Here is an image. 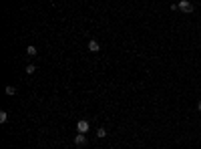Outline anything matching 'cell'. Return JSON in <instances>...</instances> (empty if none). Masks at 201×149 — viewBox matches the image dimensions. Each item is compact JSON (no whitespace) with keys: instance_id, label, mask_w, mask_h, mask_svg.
Listing matches in <instances>:
<instances>
[{"instance_id":"277c9868","label":"cell","mask_w":201,"mask_h":149,"mask_svg":"<svg viewBox=\"0 0 201 149\" xmlns=\"http://www.w3.org/2000/svg\"><path fill=\"white\" fill-rule=\"evenodd\" d=\"M74 143H76V145H87V137H85V133H79V135L74 137Z\"/></svg>"},{"instance_id":"6da1fadb","label":"cell","mask_w":201,"mask_h":149,"mask_svg":"<svg viewBox=\"0 0 201 149\" xmlns=\"http://www.w3.org/2000/svg\"><path fill=\"white\" fill-rule=\"evenodd\" d=\"M179 10L181 12H193V4L187 2V0H181L179 2Z\"/></svg>"},{"instance_id":"30bf717a","label":"cell","mask_w":201,"mask_h":149,"mask_svg":"<svg viewBox=\"0 0 201 149\" xmlns=\"http://www.w3.org/2000/svg\"><path fill=\"white\" fill-rule=\"evenodd\" d=\"M197 109H199V111H201V101H199V103H197Z\"/></svg>"},{"instance_id":"52a82bcc","label":"cell","mask_w":201,"mask_h":149,"mask_svg":"<svg viewBox=\"0 0 201 149\" xmlns=\"http://www.w3.org/2000/svg\"><path fill=\"white\" fill-rule=\"evenodd\" d=\"M8 121V113L6 111H0V123H6Z\"/></svg>"},{"instance_id":"9c48e42d","label":"cell","mask_w":201,"mask_h":149,"mask_svg":"<svg viewBox=\"0 0 201 149\" xmlns=\"http://www.w3.org/2000/svg\"><path fill=\"white\" fill-rule=\"evenodd\" d=\"M34 71H36V67H34V65H26V74H32Z\"/></svg>"},{"instance_id":"7a4b0ae2","label":"cell","mask_w":201,"mask_h":149,"mask_svg":"<svg viewBox=\"0 0 201 149\" xmlns=\"http://www.w3.org/2000/svg\"><path fill=\"white\" fill-rule=\"evenodd\" d=\"M76 129H79V133H87L88 129H91V125H88V121H85V119H80V121L76 123Z\"/></svg>"},{"instance_id":"8992f818","label":"cell","mask_w":201,"mask_h":149,"mask_svg":"<svg viewBox=\"0 0 201 149\" xmlns=\"http://www.w3.org/2000/svg\"><path fill=\"white\" fill-rule=\"evenodd\" d=\"M26 54H28V56H34V54H36V47H32V44L26 47Z\"/></svg>"},{"instance_id":"3957f363","label":"cell","mask_w":201,"mask_h":149,"mask_svg":"<svg viewBox=\"0 0 201 149\" xmlns=\"http://www.w3.org/2000/svg\"><path fill=\"white\" fill-rule=\"evenodd\" d=\"M87 47H88V50H91V53H99L100 44H99L97 41H88V44H87Z\"/></svg>"},{"instance_id":"ba28073f","label":"cell","mask_w":201,"mask_h":149,"mask_svg":"<svg viewBox=\"0 0 201 149\" xmlns=\"http://www.w3.org/2000/svg\"><path fill=\"white\" fill-rule=\"evenodd\" d=\"M105 135H107V131H105L103 127H99V129H97V137H100V139H103Z\"/></svg>"},{"instance_id":"5b68a950","label":"cell","mask_w":201,"mask_h":149,"mask_svg":"<svg viewBox=\"0 0 201 149\" xmlns=\"http://www.w3.org/2000/svg\"><path fill=\"white\" fill-rule=\"evenodd\" d=\"M4 93H6V95H10V97H12V95H16V89H14L12 85H8V87L4 89Z\"/></svg>"}]
</instances>
